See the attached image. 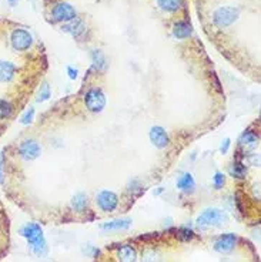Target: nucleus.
<instances>
[{
    "label": "nucleus",
    "mask_w": 261,
    "mask_h": 262,
    "mask_svg": "<svg viewBox=\"0 0 261 262\" xmlns=\"http://www.w3.org/2000/svg\"><path fill=\"white\" fill-rule=\"evenodd\" d=\"M158 8L165 12H177L181 6H183V0H157Z\"/></svg>",
    "instance_id": "a211bd4d"
},
{
    "label": "nucleus",
    "mask_w": 261,
    "mask_h": 262,
    "mask_svg": "<svg viewBox=\"0 0 261 262\" xmlns=\"http://www.w3.org/2000/svg\"><path fill=\"white\" fill-rule=\"evenodd\" d=\"M132 225V219L128 218H121V219H113L109 222L102 225V230L105 231H120V230H127Z\"/></svg>",
    "instance_id": "ddd939ff"
},
{
    "label": "nucleus",
    "mask_w": 261,
    "mask_h": 262,
    "mask_svg": "<svg viewBox=\"0 0 261 262\" xmlns=\"http://www.w3.org/2000/svg\"><path fill=\"white\" fill-rule=\"evenodd\" d=\"M230 144H232L230 138H224L223 142H221V145H220V151H221V154H227V151H229V148H230Z\"/></svg>",
    "instance_id": "bb28decb"
},
{
    "label": "nucleus",
    "mask_w": 261,
    "mask_h": 262,
    "mask_svg": "<svg viewBox=\"0 0 261 262\" xmlns=\"http://www.w3.org/2000/svg\"><path fill=\"white\" fill-rule=\"evenodd\" d=\"M50 87H49V84L47 83H45L42 87H40V91H39V94H38V100L39 103H43V101H46V100H49L50 98Z\"/></svg>",
    "instance_id": "b1692460"
},
{
    "label": "nucleus",
    "mask_w": 261,
    "mask_h": 262,
    "mask_svg": "<svg viewBox=\"0 0 261 262\" xmlns=\"http://www.w3.org/2000/svg\"><path fill=\"white\" fill-rule=\"evenodd\" d=\"M10 43H12V47L15 50L24 52V50H29L30 49V46L33 43V38H31V34L27 30L16 29L10 34Z\"/></svg>",
    "instance_id": "423d86ee"
},
{
    "label": "nucleus",
    "mask_w": 261,
    "mask_h": 262,
    "mask_svg": "<svg viewBox=\"0 0 261 262\" xmlns=\"http://www.w3.org/2000/svg\"><path fill=\"white\" fill-rule=\"evenodd\" d=\"M33 119H35V108H33V107H29V110H26L24 114L22 116L20 123L26 126V124H30V123L33 121Z\"/></svg>",
    "instance_id": "a878e982"
},
{
    "label": "nucleus",
    "mask_w": 261,
    "mask_h": 262,
    "mask_svg": "<svg viewBox=\"0 0 261 262\" xmlns=\"http://www.w3.org/2000/svg\"><path fill=\"white\" fill-rule=\"evenodd\" d=\"M97 204L105 212H112L116 210L117 204H119V197L114 194L113 191L109 190H103L97 194Z\"/></svg>",
    "instance_id": "6e6552de"
},
{
    "label": "nucleus",
    "mask_w": 261,
    "mask_h": 262,
    "mask_svg": "<svg viewBox=\"0 0 261 262\" xmlns=\"http://www.w3.org/2000/svg\"><path fill=\"white\" fill-rule=\"evenodd\" d=\"M76 16H77L76 9L70 3H66V2H59L52 9V17L54 22L68 23L76 19Z\"/></svg>",
    "instance_id": "39448f33"
},
{
    "label": "nucleus",
    "mask_w": 261,
    "mask_h": 262,
    "mask_svg": "<svg viewBox=\"0 0 261 262\" xmlns=\"http://www.w3.org/2000/svg\"><path fill=\"white\" fill-rule=\"evenodd\" d=\"M240 144L244 145V147H248V148L255 147V145L258 144V135H255L254 133H251V131H247V133H244V134L241 135Z\"/></svg>",
    "instance_id": "aec40b11"
},
{
    "label": "nucleus",
    "mask_w": 261,
    "mask_h": 262,
    "mask_svg": "<svg viewBox=\"0 0 261 262\" xmlns=\"http://www.w3.org/2000/svg\"><path fill=\"white\" fill-rule=\"evenodd\" d=\"M229 221V215L223 210L218 208H209L204 210L197 218L199 228H210V227H220Z\"/></svg>",
    "instance_id": "f03ea898"
},
{
    "label": "nucleus",
    "mask_w": 261,
    "mask_h": 262,
    "mask_svg": "<svg viewBox=\"0 0 261 262\" xmlns=\"http://www.w3.org/2000/svg\"><path fill=\"white\" fill-rule=\"evenodd\" d=\"M68 73H69V77H70L72 80H75L76 77H77V74H79V71L73 67H68Z\"/></svg>",
    "instance_id": "cd10ccee"
},
{
    "label": "nucleus",
    "mask_w": 261,
    "mask_h": 262,
    "mask_svg": "<svg viewBox=\"0 0 261 262\" xmlns=\"http://www.w3.org/2000/svg\"><path fill=\"white\" fill-rule=\"evenodd\" d=\"M224 184H225V175H224L223 172H216L214 177H213V185H214V188L220 190V188H223Z\"/></svg>",
    "instance_id": "393cba45"
},
{
    "label": "nucleus",
    "mask_w": 261,
    "mask_h": 262,
    "mask_svg": "<svg viewBox=\"0 0 261 262\" xmlns=\"http://www.w3.org/2000/svg\"><path fill=\"white\" fill-rule=\"evenodd\" d=\"M87 205H89V200H87V195L84 193H79L73 197L72 200V208L77 212V214H82L87 210Z\"/></svg>",
    "instance_id": "dca6fc26"
},
{
    "label": "nucleus",
    "mask_w": 261,
    "mask_h": 262,
    "mask_svg": "<svg viewBox=\"0 0 261 262\" xmlns=\"http://www.w3.org/2000/svg\"><path fill=\"white\" fill-rule=\"evenodd\" d=\"M0 182H3V156L0 154Z\"/></svg>",
    "instance_id": "c85d7f7f"
},
{
    "label": "nucleus",
    "mask_w": 261,
    "mask_h": 262,
    "mask_svg": "<svg viewBox=\"0 0 261 262\" xmlns=\"http://www.w3.org/2000/svg\"><path fill=\"white\" fill-rule=\"evenodd\" d=\"M177 188H179L180 191H183V193H193L194 191V187H195V182H194V178L191 174H183L181 177H179V180H177Z\"/></svg>",
    "instance_id": "2eb2a0df"
},
{
    "label": "nucleus",
    "mask_w": 261,
    "mask_h": 262,
    "mask_svg": "<svg viewBox=\"0 0 261 262\" xmlns=\"http://www.w3.org/2000/svg\"><path fill=\"white\" fill-rule=\"evenodd\" d=\"M150 141L157 148H166L170 144V137L166 133V130L160 126H154L150 128Z\"/></svg>",
    "instance_id": "1a4fd4ad"
},
{
    "label": "nucleus",
    "mask_w": 261,
    "mask_h": 262,
    "mask_svg": "<svg viewBox=\"0 0 261 262\" xmlns=\"http://www.w3.org/2000/svg\"><path fill=\"white\" fill-rule=\"evenodd\" d=\"M193 34V27L191 24H188L187 22H177L174 23L173 26V36L179 40H183V39L190 38Z\"/></svg>",
    "instance_id": "f8f14e48"
},
{
    "label": "nucleus",
    "mask_w": 261,
    "mask_h": 262,
    "mask_svg": "<svg viewBox=\"0 0 261 262\" xmlns=\"http://www.w3.org/2000/svg\"><path fill=\"white\" fill-rule=\"evenodd\" d=\"M42 154V147L35 140H24L19 145V156L26 161H33Z\"/></svg>",
    "instance_id": "0eeeda50"
},
{
    "label": "nucleus",
    "mask_w": 261,
    "mask_h": 262,
    "mask_svg": "<svg viewBox=\"0 0 261 262\" xmlns=\"http://www.w3.org/2000/svg\"><path fill=\"white\" fill-rule=\"evenodd\" d=\"M91 61H93V68L97 70V71H103L107 67L105 54L100 50H93L91 52Z\"/></svg>",
    "instance_id": "6ab92c4d"
},
{
    "label": "nucleus",
    "mask_w": 261,
    "mask_h": 262,
    "mask_svg": "<svg viewBox=\"0 0 261 262\" xmlns=\"http://www.w3.org/2000/svg\"><path fill=\"white\" fill-rule=\"evenodd\" d=\"M13 114V105L10 101L0 98V121L6 120Z\"/></svg>",
    "instance_id": "4be33fe9"
},
{
    "label": "nucleus",
    "mask_w": 261,
    "mask_h": 262,
    "mask_svg": "<svg viewBox=\"0 0 261 262\" xmlns=\"http://www.w3.org/2000/svg\"><path fill=\"white\" fill-rule=\"evenodd\" d=\"M9 2V5H10V6H15L16 3H17V0H8Z\"/></svg>",
    "instance_id": "c756f323"
},
{
    "label": "nucleus",
    "mask_w": 261,
    "mask_h": 262,
    "mask_svg": "<svg viewBox=\"0 0 261 262\" xmlns=\"http://www.w3.org/2000/svg\"><path fill=\"white\" fill-rule=\"evenodd\" d=\"M20 234H22V237L27 240L31 252L36 256L43 258L47 255V242H46L43 230L40 225L36 224V222H29L20 230Z\"/></svg>",
    "instance_id": "f257e3e1"
},
{
    "label": "nucleus",
    "mask_w": 261,
    "mask_h": 262,
    "mask_svg": "<svg viewBox=\"0 0 261 262\" xmlns=\"http://www.w3.org/2000/svg\"><path fill=\"white\" fill-rule=\"evenodd\" d=\"M86 108L91 113H102L106 107V96L99 89H91L84 94Z\"/></svg>",
    "instance_id": "20e7f679"
},
{
    "label": "nucleus",
    "mask_w": 261,
    "mask_h": 262,
    "mask_svg": "<svg viewBox=\"0 0 261 262\" xmlns=\"http://www.w3.org/2000/svg\"><path fill=\"white\" fill-rule=\"evenodd\" d=\"M247 174V167L243 163L240 161H236L233 163V165L230 167V175L234 177V178H246Z\"/></svg>",
    "instance_id": "412c9836"
},
{
    "label": "nucleus",
    "mask_w": 261,
    "mask_h": 262,
    "mask_svg": "<svg viewBox=\"0 0 261 262\" xmlns=\"http://www.w3.org/2000/svg\"><path fill=\"white\" fill-rule=\"evenodd\" d=\"M177 238H179L180 241H184V242H187V241H191L194 238V232L193 230H190V228H180L179 231H177Z\"/></svg>",
    "instance_id": "5701e85b"
},
{
    "label": "nucleus",
    "mask_w": 261,
    "mask_h": 262,
    "mask_svg": "<svg viewBox=\"0 0 261 262\" xmlns=\"http://www.w3.org/2000/svg\"><path fill=\"white\" fill-rule=\"evenodd\" d=\"M61 30L66 31L69 33L70 36H73V38H80L84 30H86V26H84V23L80 20V19H73V20H70V22L64 23L63 26H61Z\"/></svg>",
    "instance_id": "9b49d317"
},
{
    "label": "nucleus",
    "mask_w": 261,
    "mask_h": 262,
    "mask_svg": "<svg viewBox=\"0 0 261 262\" xmlns=\"http://www.w3.org/2000/svg\"><path fill=\"white\" fill-rule=\"evenodd\" d=\"M16 73V66L10 61H0V83L10 82Z\"/></svg>",
    "instance_id": "4468645a"
},
{
    "label": "nucleus",
    "mask_w": 261,
    "mask_h": 262,
    "mask_svg": "<svg viewBox=\"0 0 261 262\" xmlns=\"http://www.w3.org/2000/svg\"><path fill=\"white\" fill-rule=\"evenodd\" d=\"M137 252L132 245H123L119 249V261L120 262H136Z\"/></svg>",
    "instance_id": "f3484780"
},
{
    "label": "nucleus",
    "mask_w": 261,
    "mask_h": 262,
    "mask_svg": "<svg viewBox=\"0 0 261 262\" xmlns=\"http://www.w3.org/2000/svg\"><path fill=\"white\" fill-rule=\"evenodd\" d=\"M240 17V9L234 6H223L218 8L213 15V22L218 27H227L237 22Z\"/></svg>",
    "instance_id": "7ed1b4c3"
},
{
    "label": "nucleus",
    "mask_w": 261,
    "mask_h": 262,
    "mask_svg": "<svg viewBox=\"0 0 261 262\" xmlns=\"http://www.w3.org/2000/svg\"><path fill=\"white\" fill-rule=\"evenodd\" d=\"M237 245V237L234 234H224L214 242V249L220 254H230Z\"/></svg>",
    "instance_id": "9d476101"
}]
</instances>
